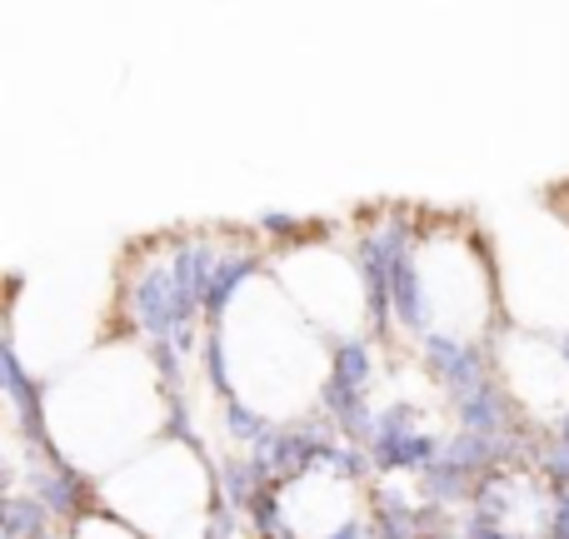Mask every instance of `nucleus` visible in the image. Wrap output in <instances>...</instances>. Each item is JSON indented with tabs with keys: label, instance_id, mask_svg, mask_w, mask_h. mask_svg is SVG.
<instances>
[{
	"label": "nucleus",
	"instance_id": "obj_1",
	"mask_svg": "<svg viewBox=\"0 0 569 539\" xmlns=\"http://www.w3.org/2000/svg\"><path fill=\"white\" fill-rule=\"evenodd\" d=\"M80 539H136V535L120 530V525H110V520H90L86 530H80Z\"/></svg>",
	"mask_w": 569,
	"mask_h": 539
}]
</instances>
